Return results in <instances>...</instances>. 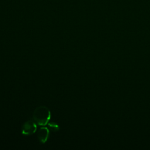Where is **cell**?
Returning <instances> with one entry per match:
<instances>
[{"mask_svg": "<svg viewBox=\"0 0 150 150\" xmlns=\"http://www.w3.org/2000/svg\"><path fill=\"white\" fill-rule=\"evenodd\" d=\"M50 118V111L45 106L37 107L33 113V120L40 126H45L47 124Z\"/></svg>", "mask_w": 150, "mask_h": 150, "instance_id": "6da1fadb", "label": "cell"}, {"mask_svg": "<svg viewBox=\"0 0 150 150\" xmlns=\"http://www.w3.org/2000/svg\"><path fill=\"white\" fill-rule=\"evenodd\" d=\"M37 129V124L33 120H29L25 122L22 127V133L24 135H32Z\"/></svg>", "mask_w": 150, "mask_h": 150, "instance_id": "7a4b0ae2", "label": "cell"}, {"mask_svg": "<svg viewBox=\"0 0 150 150\" xmlns=\"http://www.w3.org/2000/svg\"><path fill=\"white\" fill-rule=\"evenodd\" d=\"M49 135V131L48 128L46 127H42L38 131V139L42 143H45L48 139Z\"/></svg>", "mask_w": 150, "mask_h": 150, "instance_id": "3957f363", "label": "cell"}, {"mask_svg": "<svg viewBox=\"0 0 150 150\" xmlns=\"http://www.w3.org/2000/svg\"><path fill=\"white\" fill-rule=\"evenodd\" d=\"M48 128L53 131H57L59 129V125L53 121H49L47 123Z\"/></svg>", "mask_w": 150, "mask_h": 150, "instance_id": "277c9868", "label": "cell"}]
</instances>
